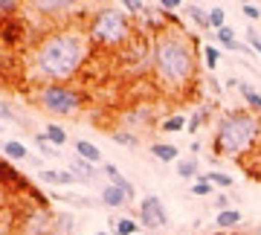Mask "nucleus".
<instances>
[{
  "label": "nucleus",
  "mask_w": 261,
  "mask_h": 235,
  "mask_svg": "<svg viewBox=\"0 0 261 235\" xmlns=\"http://www.w3.org/2000/svg\"><path fill=\"white\" fill-rule=\"evenodd\" d=\"M93 56V44L82 27L47 29L29 49V70L41 85H70Z\"/></svg>",
  "instance_id": "1"
},
{
  "label": "nucleus",
  "mask_w": 261,
  "mask_h": 235,
  "mask_svg": "<svg viewBox=\"0 0 261 235\" xmlns=\"http://www.w3.org/2000/svg\"><path fill=\"white\" fill-rule=\"evenodd\" d=\"M151 70L163 93L183 96L197 79V41L174 27L157 32L151 38Z\"/></svg>",
  "instance_id": "2"
},
{
  "label": "nucleus",
  "mask_w": 261,
  "mask_h": 235,
  "mask_svg": "<svg viewBox=\"0 0 261 235\" xmlns=\"http://www.w3.org/2000/svg\"><path fill=\"white\" fill-rule=\"evenodd\" d=\"M261 142V116L247 108H229L215 122V154L244 160Z\"/></svg>",
  "instance_id": "3"
},
{
  "label": "nucleus",
  "mask_w": 261,
  "mask_h": 235,
  "mask_svg": "<svg viewBox=\"0 0 261 235\" xmlns=\"http://www.w3.org/2000/svg\"><path fill=\"white\" fill-rule=\"evenodd\" d=\"M84 32H87V38H90L93 47L122 49L137 38V23L122 12V6H99V9L90 15Z\"/></svg>",
  "instance_id": "4"
},
{
  "label": "nucleus",
  "mask_w": 261,
  "mask_h": 235,
  "mask_svg": "<svg viewBox=\"0 0 261 235\" xmlns=\"http://www.w3.org/2000/svg\"><path fill=\"white\" fill-rule=\"evenodd\" d=\"M35 102L49 116L67 119V116H75L87 105V93L79 90V87H73V85H41L35 93Z\"/></svg>",
  "instance_id": "5"
},
{
  "label": "nucleus",
  "mask_w": 261,
  "mask_h": 235,
  "mask_svg": "<svg viewBox=\"0 0 261 235\" xmlns=\"http://www.w3.org/2000/svg\"><path fill=\"white\" fill-rule=\"evenodd\" d=\"M119 61L125 67L128 75H142L151 70V35L137 32V38L130 41L128 47L119 49Z\"/></svg>",
  "instance_id": "6"
},
{
  "label": "nucleus",
  "mask_w": 261,
  "mask_h": 235,
  "mask_svg": "<svg viewBox=\"0 0 261 235\" xmlns=\"http://www.w3.org/2000/svg\"><path fill=\"white\" fill-rule=\"evenodd\" d=\"M53 212L47 206H41V203H29L18 212L15 218V229L20 235H53Z\"/></svg>",
  "instance_id": "7"
},
{
  "label": "nucleus",
  "mask_w": 261,
  "mask_h": 235,
  "mask_svg": "<svg viewBox=\"0 0 261 235\" xmlns=\"http://www.w3.org/2000/svg\"><path fill=\"white\" fill-rule=\"evenodd\" d=\"M137 221H140L142 229H148V232H157L163 226H168V212L163 206V200L157 195H145L140 200V212H137Z\"/></svg>",
  "instance_id": "8"
},
{
  "label": "nucleus",
  "mask_w": 261,
  "mask_h": 235,
  "mask_svg": "<svg viewBox=\"0 0 261 235\" xmlns=\"http://www.w3.org/2000/svg\"><path fill=\"white\" fill-rule=\"evenodd\" d=\"M75 6L73 0H38V3H29V9L41 15V18H56V20H64L67 15H73Z\"/></svg>",
  "instance_id": "9"
},
{
  "label": "nucleus",
  "mask_w": 261,
  "mask_h": 235,
  "mask_svg": "<svg viewBox=\"0 0 261 235\" xmlns=\"http://www.w3.org/2000/svg\"><path fill=\"white\" fill-rule=\"evenodd\" d=\"M102 171H105V177L111 180V186L122 189V192H125V195H128L130 200H134V195H137V192H134V183H130V180L125 177V174H122V171L116 169V166H113V163H105Z\"/></svg>",
  "instance_id": "10"
},
{
  "label": "nucleus",
  "mask_w": 261,
  "mask_h": 235,
  "mask_svg": "<svg viewBox=\"0 0 261 235\" xmlns=\"http://www.w3.org/2000/svg\"><path fill=\"white\" fill-rule=\"evenodd\" d=\"M67 171H70V174H73L79 183H93V180H96L93 163L82 160V157H73V160H70V166H67Z\"/></svg>",
  "instance_id": "11"
},
{
  "label": "nucleus",
  "mask_w": 261,
  "mask_h": 235,
  "mask_svg": "<svg viewBox=\"0 0 261 235\" xmlns=\"http://www.w3.org/2000/svg\"><path fill=\"white\" fill-rule=\"evenodd\" d=\"M99 200H102V203H105L108 209H122V206H128V203H130L128 195H125L122 189L111 186V183H108V186H105L102 192H99Z\"/></svg>",
  "instance_id": "12"
},
{
  "label": "nucleus",
  "mask_w": 261,
  "mask_h": 235,
  "mask_svg": "<svg viewBox=\"0 0 261 235\" xmlns=\"http://www.w3.org/2000/svg\"><path fill=\"white\" fill-rule=\"evenodd\" d=\"M0 151H3V157H6L9 163H23V160H29V148H27L20 140H6L3 145H0Z\"/></svg>",
  "instance_id": "13"
},
{
  "label": "nucleus",
  "mask_w": 261,
  "mask_h": 235,
  "mask_svg": "<svg viewBox=\"0 0 261 235\" xmlns=\"http://www.w3.org/2000/svg\"><path fill=\"white\" fill-rule=\"evenodd\" d=\"M38 177L44 180V183H56V186H73V183H79L70 171H58V169H41Z\"/></svg>",
  "instance_id": "14"
},
{
  "label": "nucleus",
  "mask_w": 261,
  "mask_h": 235,
  "mask_svg": "<svg viewBox=\"0 0 261 235\" xmlns=\"http://www.w3.org/2000/svg\"><path fill=\"white\" fill-rule=\"evenodd\" d=\"M238 90H241V96H244V108L261 116V93L258 90L252 85H247V82H238Z\"/></svg>",
  "instance_id": "15"
},
{
  "label": "nucleus",
  "mask_w": 261,
  "mask_h": 235,
  "mask_svg": "<svg viewBox=\"0 0 261 235\" xmlns=\"http://www.w3.org/2000/svg\"><path fill=\"white\" fill-rule=\"evenodd\" d=\"M209 116H212V105H209V102H203V105H200V108H197L195 113H192V116H189L186 131H189V134H197V131H200V128L206 125V122H209Z\"/></svg>",
  "instance_id": "16"
},
{
  "label": "nucleus",
  "mask_w": 261,
  "mask_h": 235,
  "mask_svg": "<svg viewBox=\"0 0 261 235\" xmlns=\"http://www.w3.org/2000/svg\"><path fill=\"white\" fill-rule=\"evenodd\" d=\"M151 154H154L160 163H177L180 160L177 145H171V142H151Z\"/></svg>",
  "instance_id": "17"
},
{
  "label": "nucleus",
  "mask_w": 261,
  "mask_h": 235,
  "mask_svg": "<svg viewBox=\"0 0 261 235\" xmlns=\"http://www.w3.org/2000/svg\"><path fill=\"white\" fill-rule=\"evenodd\" d=\"M241 221H244V212H241V209H224V212H218V218H215V224H218V229H221V232H226V229H235Z\"/></svg>",
  "instance_id": "18"
},
{
  "label": "nucleus",
  "mask_w": 261,
  "mask_h": 235,
  "mask_svg": "<svg viewBox=\"0 0 261 235\" xmlns=\"http://www.w3.org/2000/svg\"><path fill=\"white\" fill-rule=\"evenodd\" d=\"M75 157H82V160H87V163H102V151L96 148L90 140H75Z\"/></svg>",
  "instance_id": "19"
},
{
  "label": "nucleus",
  "mask_w": 261,
  "mask_h": 235,
  "mask_svg": "<svg viewBox=\"0 0 261 235\" xmlns=\"http://www.w3.org/2000/svg\"><path fill=\"white\" fill-rule=\"evenodd\" d=\"M174 169H177V174L183 180H197L203 171H200V163H197V157H186V160H177L174 163Z\"/></svg>",
  "instance_id": "20"
},
{
  "label": "nucleus",
  "mask_w": 261,
  "mask_h": 235,
  "mask_svg": "<svg viewBox=\"0 0 261 235\" xmlns=\"http://www.w3.org/2000/svg\"><path fill=\"white\" fill-rule=\"evenodd\" d=\"M125 131H130V128H142V125H151L154 122V113L148 111V108H137V111H130L128 116H125Z\"/></svg>",
  "instance_id": "21"
},
{
  "label": "nucleus",
  "mask_w": 261,
  "mask_h": 235,
  "mask_svg": "<svg viewBox=\"0 0 261 235\" xmlns=\"http://www.w3.org/2000/svg\"><path fill=\"white\" fill-rule=\"evenodd\" d=\"M75 229V218L70 212H56L53 218V235H73Z\"/></svg>",
  "instance_id": "22"
},
{
  "label": "nucleus",
  "mask_w": 261,
  "mask_h": 235,
  "mask_svg": "<svg viewBox=\"0 0 261 235\" xmlns=\"http://www.w3.org/2000/svg\"><path fill=\"white\" fill-rule=\"evenodd\" d=\"M186 15L195 20L203 32H206V29H212V27H209V6H200V3H186Z\"/></svg>",
  "instance_id": "23"
},
{
  "label": "nucleus",
  "mask_w": 261,
  "mask_h": 235,
  "mask_svg": "<svg viewBox=\"0 0 261 235\" xmlns=\"http://www.w3.org/2000/svg\"><path fill=\"white\" fill-rule=\"evenodd\" d=\"M113 235H134L140 229V221L137 218H111Z\"/></svg>",
  "instance_id": "24"
},
{
  "label": "nucleus",
  "mask_w": 261,
  "mask_h": 235,
  "mask_svg": "<svg viewBox=\"0 0 261 235\" xmlns=\"http://www.w3.org/2000/svg\"><path fill=\"white\" fill-rule=\"evenodd\" d=\"M186 116L183 113H174V116H166L163 122H160V131H166V134H177V131H186Z\"/></svg>",
  "instance_id": "25"
},
{
  "label": "nucleus",
  "mask_w": 261,
  "mask_h": 235,
  "mask_svg": "<svg viewBox=\"0 0 261 235\" xmlns=\"http://www.w3.org/2000/svg\"><path fill=\"white\" fill-rule=\"evenodd\" d=\"M113 142H119V145H125V148H137L140 145V137L134 131H125V128H116V131H111Z\"/></svg>",
  "instance_id": "26"
},
{
  "label": "nucleus",
  "mask_w": 261,
  "mask_h": 235,
  "mask_svg": "<svg viewBox=\"0 0 261 235\" xmlns=\"http://www.w3.org/2000/svg\"><path fill=\"white\" fill-rule=\"evenodd\" d=\"M44 137H47V140L53 142L56 148H61V145L67 142V131L61 128V125H56V122H49L47 128H44Z\"/></svg>",
  "instance_id": "27"
},
{
  "label": "nucleus",
  "mask_w": 261,
  "mask_h": 235,
  "mask_svg": "<svg viewBox=\"0 0 261 235\" xmlns=\"http://www.w3.org/2000/svg\"><path fill=\"white\" fill-rule=\"evenodd\" d=\"M215 38H218V44H221L224 49H232L235 44H238V38H235V29H232V27L215 29Z\"/></svg>",
  "instance_id": "28"
},
{
  "label": "nucleus",
  "mask_w": 261,
  "mask_h": 235,
  "mask_svg": "<svg viewBox=\"0 0 261 235\" xmlns=\"http://www.w3.org/2000/svg\"><path fill=\"white\" fill-rule=\"evenodd\" d=\"M119 6H122V12H125L130 20H137L142 12H145V6H148V3H145V0H122Z\"/></svg>",
  "instance_id": "29"
},
{
  "label": "nucleus",
  "mask_w": 261,
  "mask_h": 235,
  "mask_svg": "<svg viewBox=\"0 0 261 235\" xmlns=\"http://www.w3.org/2000/svg\"><path fill=\"white\" fill-rule=\"evenodd\" d=\"M203 177L212 183V186H221V189H229L232 186V177L226 171H203Z\"/></svg>",
  "instance_id": "30"
},
{
  "label": "nucleus",
  "mask_w": 261,
  "mask_h": 235,
  "mask_svg": "<svg viewBox=\"0 0 261 235\" xmlns=\"http://www.w3.org/2000/svg\"><path fill=\"white\" fill-rule=\"evenodd\" d=\"M209 27H212V29L226 27V12H224V6H209Z\"/></svg>",
  "instance_id": "31"
},
{
  "label": "nucleus",
  "mask_w": 261,
  "mask_h": 235,
  "mask_svg": "<svg viewBox=\"0 0 261 235\" xmlns=\"http://www.w3.org/2000/svg\"><path fill=\"white\" fill-rule=\"evenodd\" d=\"M35 145H38V151H41L44 157H58V148L44 137V134H35Z\"/></svg>",
  "instance_id": "32"
},
{
  "label": "nucleus",
  "mask_w": 261,
  "mask_h": 235,
  "mask_svg": "<svg viewBox=\"0 0 261 235\" xmlns=\"http://www.w3.org/2000/svg\"><path fill=\"white\" fill-rule=\"evenodd\" d=\"M212 189H215V186L203 177V174H200V177L195 180V186H192V195H197V198H206V195H212Z\"/></svg>",
  "instance_id": "33"
},
{
  "label": "nucleus",
  "mask_w": 261,
  "mask_h": 235,
  "mask_svg": "<svg viewBox=\"0 0 261 235\" xmlns=\"http://www.w3.org/2000/svg\"><path fill=\"white\" fill-rule=\"evenodd\" d=\"M203 61H206V67H209V70H215V67H218V61H221V49L212 47V44H209V47H203Z\"/></svg>",
  "instance_id": "34"
},
{
  "label": "nucleus",
  "mask_w": 261,
  "mask_h": 235,
  "mask_svg": "<svg viewBox=\"0 0 261 235\" xmlns=\"http://www.w3.org/2000/svg\"><path fill=\"white\" fill-rule=\"evenodd\" d=\"M20 116L9 102H0V122H18Z\"/></svg>",
  "instance_id": "35"
},
{
  "label": "nucleus",
  "mask_w": 261,
  "mask_h": 235,
  "mask_svg": "<svg viewBox=\"0 0 261 235\" xmlns=\"http://www.w3.org/2000/svg\"><path fill=\"white\" fill-rule=\"evenodd\" d=\"M18 9H20L18 0H0V15H3V18H15Z\"/></svg>",
  "instance_id": "36"
},
{
  "label": "nucleus",
  "mask_w": 261,
  "mask_h": 235,
  "mask_svg": "<svg viewBox=\"0 0 261 235\" xmlns=\"http://www.w3.org/2000/svg\"><path fill=\"white\" fill-rule=\"evenodd\" d=\"M241 15L250 20H258L261 18V6H255V3H241Z\"/></svg>",
  "instance_id": "37"
},
{
  "label": "nucleus",
  "mask_w": 261,
  "mask_h": 235,
  "mask_svg": "<svg viewBox=\"0 0 261 235\" xmlns=\"http://www.w3.org/2000/svg\"><path fill=\"white\" fill-rule=\"evenodd\" d=\"M6 209H9V189L0 183V218H3V212H6Z\"/></svg>",
  "instance_id": "38"
},
{
  "label": "nucleus",
  "mask_w": 261,
  "mask_h": 235,
  "mask_svg": "<svg viewBox=\"0 0 261 235\" xmlns=\"http://www.w3.org/2000/svg\"><path fill=\"white\" fill-rule=\"evenodd\" d=\"M215 209H218V212L232 209V206H229V198H226V195H215Z\"/></svg>",
  "instance_id": "39"
},
{
  "label": "nucleus",
  "mask_w": 261,
  "mask_h": 235,
  "mask_svg": "<svg viewBox=\"0 0 261 235\" xmlns=\"http://www.w3.org/2000/svg\"><path fill=\"white\" fill-rule=\"evenodd\" d=\"M93 235H111V232H105V229H102V232H93Z\"/></svg>",
  "instance_id": "40"
},
{
  "label": "nucleus",
  "mask_w": 261,
  "mask_h": 235,
  "mask_svg": "<svg viewBox=\"0 0 261 235\" xmlns=\"http://www.w3.org/2000/svg\"><path fill=\"white\" fill-rule=\"evenodd\" d=\"M252 235H261V226H258V229H255V232H252Z\"/></svg>",
  "instance_id": "41"
},
{
  "label": "nucleus",
  "mask_w": 261,
  "mask_h": 235,
  "mask_svg": "<svg viewBox=\"0 0 261 235\" xmlns=\"http://www.w3.org/2000/svg\"><path fill=\"white\" fill-rule=\"evenodd\" d=\"M258 180H261V166H258Z\"/></svg>",
  "instance_id": "42"
},
{
  "label": "nucleus",
  "mask_w": 261,
  "mask_h": 235,
  "mask_svg": "<svg viewBox=\"0 0 261 235\" xmlns=\"http://www.w3.org/2000/svg\"><path fill=\"white\" fill-rule=\"evenodd\" d=\"M0 131H3V122H0Z\"/></svg>",
  "instance_id": "43"
},
{
  "label": "nucleus",
  "mask_w": 261,
  "mask_h": 235,
  "mask_svg": "<svg viewBox=\"0 0 261 235\" xmlns=\"http://www.w3.org/2000/svg\"><path fill=\"white\" fill-rule=\"evenodd\" d=\"M221 235H226V232H221Z\"/></svg>",
  "instance_id": "44"
}]
</instances>
